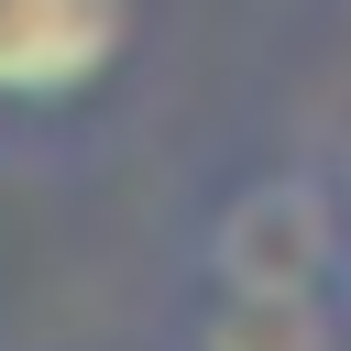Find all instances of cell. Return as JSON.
Listing matches in <instances>:
<instances>
[{
	"mask_svg": "<svg viewBox=\"0 0 351 351\" xmlns=\"http://www.w3.org/2000/svg\"><path fill=\"white\" fill-rule=\"evenodd\" d=\"M329 186H340V208H351V132H340V154H329Z\"/></svg>",
	"mask_w": 351,
	"mask_h": 351,
	"instance_id": "obj_4",
	"label": "cell"
},
{
	"mask_svg": "<svg viewBox=\"0 0 351 351\" xmlns=\"http://www.w3.org/2000/svg\"><path fill=\"white\" fill-rule=\"evenodd\" d=\"M186 351H351L329 285H208L186 307Z\"/></svg>",
	"mask_w": 351,
	"mask_h": 351,
	"instance_id": "obj_3",
	"label": "cell"
},
{
	"mask_svg": "<svg viewBox=\"0 0 351 351\" xmlns=\"http://www.w3.org/2000/svg\"><path fill=\"white\" fill-rule=\"evenodd\" d=\"M208 285H329L351 274V208L329 186V165H285V176H241L208 219V252H197Z\"/></svg>",
	"mask_w": 351,
	"mask_h": 351,
	"instance_id": "obj_1",
	"label": "cell"
},
{
	"mask_svg": "<svg viewBox=\"0 0 351 351\" xmlns=\"http://www.w3.org/2000/svg\"><path fill=\"white\" fill-rule=\"evenodd\" d=\"M143 44V0H0V110H77Z\"/></svg>",
	"mask_w": 351,
	"mask_h": 351,
	"instance_id": "obj_2",
	"label": "cell"
}]
</instances>
